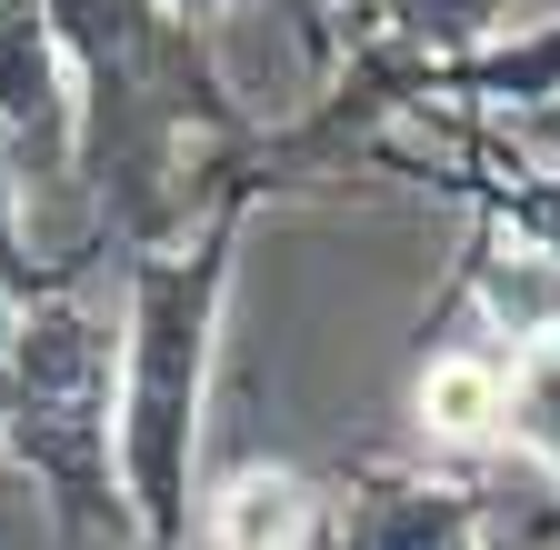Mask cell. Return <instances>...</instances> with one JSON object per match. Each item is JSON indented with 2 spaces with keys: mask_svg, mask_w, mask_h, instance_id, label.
I'll list each match as a JSON object with an SVG mask.
<instances>
[{
  "mask_svg": "<svg viewBox=\"0 0 560 550\" xmlns=\"http://www.w3.org/2000/svg\"><path fill=\"white\" fill-rule=\"evenodd\" d=\"M311 530V501L291 470H241L221 491V550H301Z\"/></svg>",
  "mask_w": 560,
  "mask_h": 550,
  "instance_id": "obj_1",
  "label": "cell"
},
{
  "mask_svg": "<svg viewBox=\"0 0 560 550\" xmlns=\"http://www.w3.org/2000/svg\"><path fill=\"white\" fill-rule=\"evenodd\" d=\"M420 421L451 431V441H490L511 421V381L490 371V361H441L431 381H420Z\"/></svg>",
  "mask_w": 560,
  "mask_h": 550,
  "instance_id": "obj_2",
  "label": "cell"
}]
</instances>
